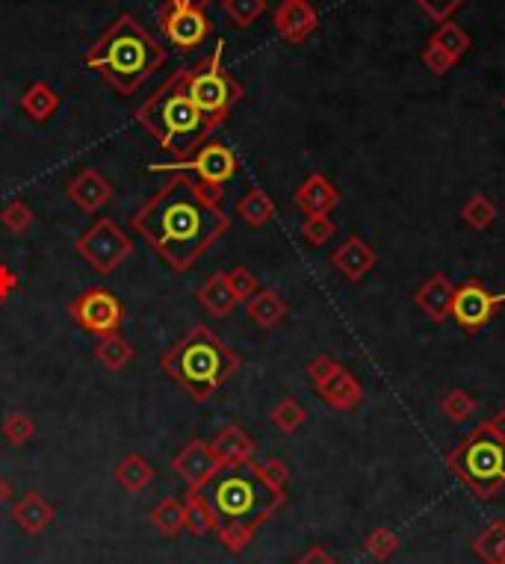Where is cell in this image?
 Returning a JSON list of instances; mask_svg holds the SVG:
<instances>
[{"mask_svg":"<svg viewBox=\"0 0 505 564\" xmlns=\"http://www.w3.org/2000/svg\"><path fill=\"white\" fill-rule=\"evenodd\" d=\"M222 198L225 189L175 172L136 213H130V231L157 251L172 272L184 275L231 228Z\"/></svg>","mask_w":505,"mask_h":564,"instance_id":"1","label":"cell"},{"mask_svg":"<svg viewBox=\"0 0 505 564\" xmlns=\"http://www.w3.org/2000/svg\"><path fill=\"white\" fill-rule=\"evenodd\" d=\"M83 63L127 98L166 65V48L130 12H125L86 51Z\"/></svg>","mask_w":505,"mask_h":564,"instance_id":"2","label":"cell"},{"mask_svg":"<svg viewBox=\"0 0 505 564\" xmlns=\"http://www.w3.org/2000/svg\"><path fill=\"white\" fill-rule=\"evenodd\" d=\"M133 119L175 160L192 157L201 145H207L213 130H219L192 104V98L184 89L181 71H175L166 83H160L145 98V104L133 113Z\"/></svg>","mask_w":505,"mask_h":564,"instance_id":"3","label":"cell"},{"mask_svg":"<svg viewBox=\"0 0 505 564\" xmlns=\"http://www.w3.org/2000/svg\"><path fill=\"white\" fill-rule=\"evenodd\" d=\"M240 367V355L207 325H192L160 358V370L195 402H207L222 384L240 373Z\"/></svg>","mask_w":505,"mask_h":564,"instance_id":"4","label":"cell"},{"mask_svg":"<svg viewBox=\"0 0 505 564\" xmlns=\"http://www.w3.org/2000/svg\"><path fill=\"white\" fill-rule=\"evenodd\" d=\"M213 482L216 485H213L210 502L219 517L216 526H237L257 535V529L287 502V494L272 491L260 479L257 461L237 470H222Z\"/></svg>","mask_w":505,"mask_h":564,"instance_id":"5","label":"cell"},{"mask_svg":"<svg viewBox=\"0 0 505 564\" xmlns=\"http://www.w3.org/2000/svg\"><path fill=\"white\" fill-rule=\"evenodd\" d=\"M446 467L473 491V497L494 500L505 488V443L476 426L455 449H449Z\"/></svg>","mask_w":505,"mask_h":564,"instance_id":"6","label":"cell"},{"mask_svg":"<svg viewBox=\"0 0 505 564\" xmlns=\"http://www.w3.org/2000/svg\"><path fill=\"white\" fill-rule=\"evenodd\" d=\"M222 54H225V42L219 39L210 57L198 60L192 68H181V80L192 104L216 127L225 125L231 110L243 101V83L225 68Z\"/></svg>","mask_w":505,"mask_h":564,"instance_id":"7","label":"cell"},{"mask_svg":"<svg viewBox=\"0 0 505 564\" xmlns=\"http://www.w3.org/2000/svg\"><path fill=\"white\" fill-rule=\"evenodd\" d=\"M77 254L98 272V275H113L127 257L133 254V240L127 237L125 231L110 219V216H101L95 219V225H89L77 243H74Z\"/></svg>","mask_w":505,"mask_h":564,"instance_id":"8","label":"cell"},{"mask_svg":"<svg viewBox=\"0 0 505 564\" xmlns=\"http://www.w3.org/2000/svg\"><path fill=\"white\" fill-rule=\"evenodd\" d=\"M151 172H187L195 175L201 184L207 187H225L237 172H240V160L237 154L222 145V142H207L201 145L187 160H172V163H151Z\"/></svg>","mask_w":505,"mask_h":564,"instance_id":"9","label":"cell"},{"mask_svg":"<svg viewBox=\"0 0 505 564\" xmlns=\"http://www.w3.org/2000/svg\"><path fill=\"white\" fill-rule=\"evenodd\" d=\"M68 316L89 334H95L98 340L101 337H110V334H119L122 331V322H125V305L104 287H89L83 290L71 305H68Z\"/></svg>","mask_w":505,"mask_h":564,"instance_id":"10","label":"cell"},{"mask_svg":"<svg viewBox=\"0 0 505 564\" xmlns=\"http://www.w3.org/2000/svg\"><path fill=\"white\" fill-rule=\"evenodd\" d=\"M505 305V293H491L482 281L470 278L461 287H455V302H452V319L467 331L476 334L479 328H485L494 316L500 314Z\"/></svg>","mask_w":505,"mask_h":564,"instance_id":"11","label":"cell"},{"mask_svg":"<svg viewBox=\"0 0 505 564\" xmlns=\"http://www.w3.org/2000/svg\"><path fill=\"white\" fill-rule=\"evenodd\" d=\"M210 18L204 15V9L195 6H175V3H163L160 9V30L166 36V42L172 48H178L181 54L195 51L207 36H210Z\"/></svg>","mask_w":505,"mask_h":564,"instance_id":"12","label":"cell"},{"mask_svg":"<svg viewBox=\"0 0 505 564\" xmlns=\"http://www.w3.org/2000/svg\"><path fill=\"white\" fill-rule=\"evenodd\" d=\"M172 470L175 476L187 485V491H204L207 485H213V479L222 473L219 461L210 452L207 440H190L175 458H172Z\"/></svg>","mask_w":505,"mask_h":564,"instance_id":"13","label":"cell"},{"mask_svg":"<svg viewBox=\"0 0 505 564\" xmlns=\"http://www.w3.org/2000/svg\"><path fill=\"white\" fill-rule=\"evenodd\" d=\"M278 36L290 45H305L319 27V12L311 0H281L272 12Z\"/></svg>","mask_w":505,"mask_h":564,"instance_id":"14","label":"cell"},{"mask_svg":"<svg viewBox=\"0 0 505 564\" xmlns=\"http://www.w3.org/2000/svg\"><path fill=\"white\" fill-rule=\"evenodd\" d=\"M65 195H68V201L77 204L83 213L95 216L98 210H104V207L113 201L116 189H113V184H110L95 166H86V169H80V172L68 181Z\"/></svg>","mask_w":505,"mask_h":564,"instance_id":"15","label":"cell"},{"mask_svg":"<svg viewBox=\"0 0 505 564\" xmlns=\"http://www.w3.org/2000/svg\"><path fill=\"white\" fill-rule=\"evenodd\" d=\"M207 443H210V452H213V458L219 461L222 470H237V467L252 464L254 452H257V443H254L252 435L246 429L234 426V423L222 426L216 432V438L207 440Z\"/></svg>","mask_w":505,"mask_h":564,"instance_id":"16","label":"cell"},{"mask_svg":"<svg viewBox=\"0 0 505 564\" xmlns=\"http://www.w3.org/2000/svg\"><path fill=\"white\" fill-rule=\"evenodd\" d=\"M316 393L322 396V402H325L328 408L343 411V414L355 411V408L364 402V387H361V381L352 376L349 370H343V367H337L322 384H316Z\"/></svg>","mask_w":505,"mask_h":564,"instance_id":"17","label":"cell"},{"mask_svg":"<svg viewBox=\"0 0 505 564\" xmlns=\"http://www.w3.org/2000/svg\"><path fill=\"white\" fill-rule=\"evenodd\" d=\"M376 251L370 243H364L358 234H352L340 249L331 254V263H334V269L343 275V278H349L352 284H358L361 278H367L373 269H376Z\"/></svg>","mask_w":505,"mask_h":564,"instance_id":"18","label":"cell"},{"mask_svg":"<svg viewBox=\"0 0 505 564\" xmlns=\"http://www.w3.org/2000/svg\"><path fill=\"white\" fill-rule=\"evenodd\" d=\"M12 520L27 535H42L57 520V508H54V502L48 500V497H42L39 491H27L21 500L12 505Z\"/></svg>","mask_w":505,"mask_h":564,"instance_id":"19","label":"cell"},{"mask_svg":"<svg viewBox=\"0 0 505 564\" xmlns=\"http://www.w3.org/2000/svg\"><path fill=\"white\" fill-rule=\"evenodd\" d=\"M293 201H296V207L305 216H328L340 204V192H337V187L325 175L314 172L302 187L296 189Z\"/></svg>","mask_w":505,"mask_h":564,"instance_id":"20","label":"cell"},{"mask_svg":"<svg viewBox=\"0 0 505 564\" xmlns=\"http://www.w3.org/2000/svg\"><path fill=\"white\" fill-rule=\"evenodd\" d=\"M452 302H455V284L449 275H432L420 290H417V308L429 316L432 322H443L452 316Z\"/></svg>","mask_w":505,"mask_h":564,"instance_id":"21","label":"cell"},{"mask_svg":"<svg viewBox=\"0 0 505 564\" xmlns=\"http://www.w3.org/2000/svg\"><path fill=\"white\" fill-rule=\"evenodd\" d=\"M198 305L204 308V314H210L213 319H225V316L234 314V308L240 305L225 272H213L201 287H198Z\"/></svg>","mask_w":505,"mask_h":564,"instance_id":"22","label":"cell"},{"mask_svg":"<svg viewBox=\"0 0 505 564\" xmlns=\"http://www.w3.org/2000/svg\"><path fill=\"white\" fill-rule=\"evenodd\" d=\"M113 479H116V485H119L122 491H127V494H142L145 488L154 485L157 473H154V464H151L145 455H139V452H127L125 458L116 464Z\"/></svg>","mask_w":505,"mask_h":564,"instance_id":"23","label":"cell"},{"mask_svg":"<svg viewBox=\"0 0 505 564\" xmlns=\"http://www.w3.org/2000/svg\"><path fill=\"white\" fill-rule=\"evenodd\" d=\"M246 314L252 319L254 325L260 328V331H272V328H278L287 314H290V305L275 293V290H257L252 299L246 302Z\"/></svg>","mask_w":505,"mask_h":564,"instance_id":"24","label":"cell"},{"mask_svg":"<svg viewBox=\"0 0 505 564\" xmlns=\"http://www.w3.org/2000/svg\"><path fill=\"white\" fill-rule=\"evenodd\" d=\"M21 110L30 122L36 125H45L48 119H54V113L60 110V95L51 83L45 80H36L24 89L21 95Z\"/></svg>","mask_w":505,"mask_h":564,"instance_id":"25","label":"cell"},{"mask_svg":"<svg viewBox=\"0 0 505 564\" xmlns=\"http://www.w3.org/2000/svg\"><path fill=\"white\" fill-rule=\"evenodd\" d=\"M184 511H187V526L184 529H190V535L204 538V535L216 532V523H219L216 508H213L210 497H204L201 491H187L184 494Z\"/></svg>","mask_w":505,"mask_h":564,"instance_id":"26","label":"cell"},{"mask_svg":"<svg viewBox=\"0 0 505 564\" xmlns=\"http://www.w3.org/2000/svg\"><path fill=\"white\" fill-rule=\"evenodd\" d=\"M237 216L252 228H263L275 219V201L269 198L266 189L254 187L237 201Z\"/></svg>","mask_w":505,"mask_h":564,"instance_id":"27","label":"cell"},{"mask_svg":"<svg viewBox=\"0 0 505 564\" xmlns=\"http://www.w3.org/2000/svg\"><path fill=\"white\" fill-rule=\"evenodd\" d=\"M151 526H154L160 535H166V538L181 535V532H184V526H187L184 500H178V497H166V500L157 502V505H154V511H151Z\"/></svg>","mask_w":505,"mask_h":564,"instance_id":"28","label":"cell"},{"mask_svg":"<svg viewBox=\"0 0 505 564\" xmlns=\"http://www.w3.org/2000/svg\"><path fill=\"white\" fill-rule=\"evenodd\" d=\"M95 358H98V364H101L104 370L119 373V370H125L127 364L136 358V349L127 343L122 334H110V337H101V340H98Z\"/></svg>","mask_w":505,"mask_h":564,"instance_id":"29","label":"cell"},{"mask_svg":"<svg viewBox=\"0 0 505 564\" xmlns=\"http://www.w3.org/2000/svg\"><path fill=\"white\" fill-rule=\"evenodd\" d=\"M473 556L485 564H505V520H494L473 541Z\"/></svg>","mask_w":505,"mask_h":564,"instance_id":"30","label":"cell"},{"mask_svg":"<svg viewBox=\"0 0 505 564\" xmlns=\"http://www.w3.org/2000/svg\"><path fill=\"white\" fill-rule=\"evenodd\" d=\"M429 45H435V48H441L446 51L455 63L470 51V33L461 27V24H455V21H443L441 27L432 33V39H429Z\"/></svg>","mask_w":505,"mask_h":564,"instance_id":"31","label":"cell"},{"mask_svg":"<svg viewBox=\"0 0 505 564\" xmlns=\"http://www.w3.org/2000/svg\"><path fill=\"white\" fill-rule=\"evenodd\" d=\"M269 420H272V426H275L278 432L296 435V432L308 423V411H305V405H302L296 396H287V399H281V402L272 408Z\"/></svg>","mask_w":505,"mask_h":564,"instance_id":"32","label":"cell"},{"mask_svg":"<svg viewBox=\"0 0 505 564\" xmlns=\"http://www.w3.org/2000/svg\"><path fill=\"white\" fill-rule=\"evenodd\" d=\"M461 219H464L473 231H485V228H491V225L497 222V204H494L488 195L476 192V195H470L467 204L461 207Z\"/></svg>","mask_w":505,"mask_h":564,"instance_id":"33","label":"cell"},{"mask_svg":"<svg viewBox=\"0 0 505 564\" xmlns=\"http://www.w3.org/2000/svg\"><path fill=\"white\" fill-rule=\"evenodd\" d=\"M0 432H3L6 443L24 446V443H30V440L36 438V420L30 414H24V411H12V414L3 417Z\"/></svg>","mask_w":505,"mask_h":564,"instance_id":"34","label":"cell"},{"mask_svg":"<svg viewBox=\"0 0 505 564\" xmlns=\"http://www.w3.org/2000/svg\"><path fill=\"white\" fill-rule=\"evenodd\" d=\"M476 408H479V402H476L467 390H461V387L449 390L441 402V411L452 423H467V420L476 414Z\"/></svg>","mask_w":505,"mask_h":564,"instance_id":"35","label":"cell"},{"mask_svg":"<svg viewBox=\"0 0 505 564\" xmlns=\"http://www.w3.org/2000/svg\"><path fill=\"white\" fill-rule=\"evenodd\" d=\"M33 210H30V204L27 201H21V198H12L3 210H0V225L9 231V234H24L30 225H33Z\"/></svg>","mask_w":505,"mask_h":564,"instance_id":"36","label":"cell"},{"mask_svg":"<svg viewBox=\"0 0 505 564\" xmlns=\"http://www.w3.org/2000/svg\"><path fill=\"white\" fill-rule=\"evenodd\" d=\"M396 550H399V535L396 532H390V529H373L367 538H364V553L370 556V559H376V562H387L390 556H396Z\"/></svg>","mask_w":505,"mask_h":564,"instance_id":"37","label":"cell"},{"mask_svg":"<svg viewBox=\"0 0 505 564\" xmlns=\"http://www.w3.org/2000/svg\"><path fill=\"white\" fill-rule=\"evenodd\" d=\"M222 12L237 27H252L254 21L266 12V0H222Z\"/></svg>","mask_w":505,"mask_h":564,"instance_id":"38","label":"cell"},{"mask_svg":"<svg viewBox=\"0 0 505 564\" xmlns=\"http://www.w3.org/2000/svg\"><path fill=\"white\" fill-rule=\"evenodd\" d=\"M257 473L260 479L278 491V494H287V485H290V467L281 461V458H266V461H257Z\"/></svg>","mask_w":505,"mask_h":564,"instance_id":"39","label":"cell"},{"mask_svg":"<svg viewBox=\"0 0 505 564\" xmlns=\"http://www.w3.org/2000/svg\"><path fill=\"white\" fill-rule=\"evenodd\" d=\"M225 278H228V284H231V290H234L237 302H243V305H246L254 293L260 290L257 275H254L252 269H246V266H234V269H228V272H225Z\"/></svg>","mask_w":505,"mask_h":564,"instance_id":"40","label":"cell"},{"mask_svg":"<svg viewBox=\"0 0 505 564\" xmlns=\"http://www.w3.org/2000/svg\"><path fill=\"white\" fill-rule=\"evenodd\" d=\"M334 222L328 219V216H308L305 219V225H302V237L311 243V246H322V243H328L331 237H334Z\"/></svg>","mask_w":505,"mask_h":564,"instance_id":"41","label":"cell"},{"mask_svg":"<svg viewBox=\"0 0 505 564\" xmlns=\"http://www.w3.org/2000/svg\"><path fill=\"white\" fill-rule=\"evenodd\" d=\"M432 21H438V24H443V21H449L467 0H414Z\"/></svg>","mask_w":505,"mask_h":564,"instance_id":"42","label":"cell"},{"mask_svg":"<svg viewBox=\"0 0 505 564\" xmlns=\"http://www.w3.org/2000/svg\"><path fill=\"white\" fill-rule=\"evenodd\" d=\"M420 60H423V65H426V68H429L432 74H438V77H443V74H446V71H449V68L455 65V60H452V57H449L446 51L435 48V45H426V48H423V57H420Z\"/></svg>","mask_w":505,"mask_h":564,"instance_id":"43","label":"cell"},{"mask_svg":"<svg viewBox=\"0 0 505 564\" xmlns=\"http://www.w3.org/2000/svg\"><path fill=\"white\" fill-rule=\"evenodd\" d=\"M337 367H340V364H337V361H334L331 355H316L314 361L308 364V378L314 381V387H316V384H322L325 378L331 376V373H334Z\"/></svg>","mask_w":505,"mask_h":564,"instance_id":"44","label":"cell"},{"mask_svg":"<svg viewBox=\"0 0 505 564\" xmlns=\"http://www.w3.org/2000/svg\"><path fill=\"white\" fill-rule=\"evenodd\" d=\"M18 290V275L6 266V263H0V308L9 302V296Z\"/></svg>","mask_w":505,"mask_h":564,"instance_id":"45","label":"cell"},{"mask_svg":"<svg viewBox=\"0 0 505 564\" xmlns=\"http://www.w3.org/2000/svg\"><path fill=\"white\" fill-rule=\"evenodd\" d=\"M296 564H337V559H334L325 547L316 544V547H311V550H308V553H305Z\"/></svg>","mask_w":505,"mask_h":564,"instance_id":"46","label":"cell"},{"mask_svg":"<svg viewBox=\"0 0 505 564\" xmlns=\"http://www.w3.org/2000/svg\"><path fill=\"white\" fill-rule=\"evenodd\" d=\"M488 435H494L497 440H503L505 443V411H500V414H494L491 420H482L479 423Z\"/></svg>","mask_w":505,"mask_h":564,"instance_id":"47","label":"cell"},{"mask_svg":"<svg viewBox=\"0 0 505 564\" xmlns=\"http://www.w3.org/2000/svg\"><path fill=\"white\" fill-rule=\"evenodd\" d=\"M169 3H175V6H195V9H204V6H210L213 0H169Z\"/></svg>","mask_w":505,"mask_h":564,"instance_id":"48","label":"cell"},{"mask_svg":"<svg viewBox=\"0 0 505 564\" xmlns=\"http://www.w3.org/2000/svg\"><path fill=\"white\" fill-rule=\"evenodd\" d=\"M9 497H12V485H9V482L0 476V505H3V502H9Z\"/></svg>","mask_w":505,"mask_h":564,"instance_id":"49","label":"cell"},{"mask_svg":"<svg viewBox=\"0 0 505 564\" xmlns=\"http://www.w3.org/2000/svg\"><path fill=\"white\" fill-rule=\"evenodd\" d=\"M503 113H505V95H503Z\"/></svg>","mask_w":505,"mask_h":564,"instance_id":"50","label":"cell"}]
</instances>
